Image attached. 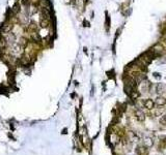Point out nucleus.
I'll use <instances>...</instances> for the list:
<instances>
[{"instance_id":"nucleus-1","label":"nucleus","mask_w":166,"mask_h":155,"mask_svg":"<svg viewBox=\"0 0 166 155\" xmlns=\"http://www.w3.org/2000/svg\"><path fill=\"white\" fill-rule=\"evenodd\" d=\"M6 48H7V40L5 36H0V53H3Z\"/></svg>"},{"instance_id":"nucleus-2","label":"nucleus","mask_w":166,"mask_h":155,"mask_svg":"<svg viewBox=\"0 0 166 155\" xmlns=\"http://www.w3.org/2000/svg\"><path fill=\"white\" fill-rule=\"evenodd\" d=\"M40 26L42 28H48L51 25V20L46 19V18H40Z\"/></svg>"},{"instance_id":"nucleus-3","label":"nucleus","mask_w":166,"mask_h":155,"mask_svg":"<svg viewBox=\"0 0 166 155\" xmlns=\"http://www.w3.org/2000/svg\"><path fill=\"white\" fill-rule=\"evenodd\" d=\"M143 105H144V107H145L146 109L152 110V109H154V107H155V101H154L153 99H151V98H147V99L144 100Z\"/></svg>"},{"instance_id":"nucleus-4","label":"nucleus","mask_w":166,"mask_h":155,"mask_svg":"<svg viewBox=\"0 0 166 155\" xmlns=\"http://www.w3.org/2000/svg\"><path fill=\"white\" fill-rule=\"evenodd\" d=\"M155 103H156L157 106H159V107H163L165 103H166V98L163 97V96H161V95H159L158 97L155 99Z\"/></svg>"},{"instance_id":"nucleus-5","label":"nucleus","mask_w":166,"mask_h":155,"mask_svg":"<svg viewBox=\"0 0 166 155\" xmlns=\"http://www.w3.org/2000/svg\"><path fill=\"white\" fill-rule=\"evenodd\" d=\"M135 114H136V118H137L138 121L143 122L144 120H145V114L143 113V112H142L141 110H137Z\"/></svg>"},{"instance_id":"nucleus-6","label":"nucleus","mask_w":166,"mask_h":155,"mask_svg":"<svg viewBox=\"0 0 166 155\" xmlns=\"http://www.w3.org/2000/svg\"><path fill=\"white\" fill-rule=\"evenodd\" d=\"M134 78H135V82L137 83V84H139V83H141L143 80H145L146 79V75L145 74H143V73H134Z\"/></svg>"},{"instance_id":"nucleus-7","label":"nucleus","mask_w":166,"mask_h":155,"mask_svg":"<svg viewBox=\"0 0 166 155\" xmlns=\"http://www.w3.org/2000/svg\"><path fill=\"white\" fill-rule=\"evenodd\" d=\"M137 155H144L146 153V147H143V146H139V147L136 148L135 150Z\"/></svg>"},{"instance_id":"nucleus-8","label":"nucleus","mask_w":166,"mask_h":155,"mask_svg":"<svg viewBox=\"0 0 166 155\" xmlns=\"http://www.w3.org/2000/svg\"><path fill=\"white\" fill-rule=\"evenodd\" d=\"M151 82H144L143 84H142V88H141V90L143 91V92H148L151 90Z\"/></svg>"},{"instance_id":"nucleus-9","label":"nucleus","mask_w":166,"mask_h":155,"mask_svg":"<svg viewBox=\"0 0 166 155\" xmlns=\"http://www.w3.org/2000/svg\"><path fill=\"white\" fill-rule=\"evenodd\" d=\"M156 92L158 93V94H161V93L164 92V85L162 83L157 84V86H156Z\"/></svg>"},{"instance_id":"nucleus-10","label":"nucleus","mask_w":166,"mask_h":155,"mask_svg":"<svg viewBox=\"0 0 166 155\" xmlns=\"http://www.w3.org/2000/svg\"><path fill=\"white\" fill-rule=\"evenodd\" d=\"M144 143H145L146 148H151V147H153V146H154V142H153V140L151 139V137H146Z\"/></svg>"},{"instance_id":"nucleus-11","label":"nucleus","mask_w":166,"mask_h":155,"mask_svg":"<svg viewBox=\"0 0 166 155\" xmlns=\"http://www.w3.org/2000/svg\"><path fill=\"white\" fill-rule=\"evenodd\" d=\"M160 123H161L162 125H166V114L163 116V118L160 119Z\"/></svg>"},{"instance_id":"nucleus-12","label":"nucleus","mask_w":166,"mask_h":155,"mask_svg":"<svg viewBox=\"0 0 166 155\" xmlns=\"http://www.w3.org/2000/svg\"><path fill=\"white\" fill-rule=\"evenodd\" d=\"M159 140L162 143H165L166 144V135H159Z\"/></svg>"},{"instance_id":"nucleus-13","label":"nucleus","mask_w":166,"mask_h":155,"mask_svg":"<svg viewBox=\"0 0 166 155\" xmlns=\"http://www.w3.org/2000/svg\"><path fill=\"white\" fill-rule=\"evenodd\" d=\"M161 113H162L161 110H160V111H156V112H154V115H155V116H160Z\"/></svg>"},{"instance_id":"nucleus-14","label":"nucleus","mask_w":166,"mask_h":155,"mask_svg":"<svg viewBox=\"0 0 166 155\" xmlns=\"http://www.w3.org/2000/svg\"><path fill=\"white\" fill-rule=\"evenodd\" d=\"M153 74H154V76H156V78H158V79H160V78H161V76L159 75V73H158V72H154Z\"/></svg>"},{"instance_id":"nucleus-15","label":"nucleus","mask_w":166,"mask_h":155,"mask_svg":"<svg viewBox=\"0 0 166 155\" xmlns=\"http://www.w3.org/2000/svg\"><path fill=\"white\" fill-rule=\"evenodd\" d=\"M165 40H166V39H165Z\"/></svg>"}]
</instances>
